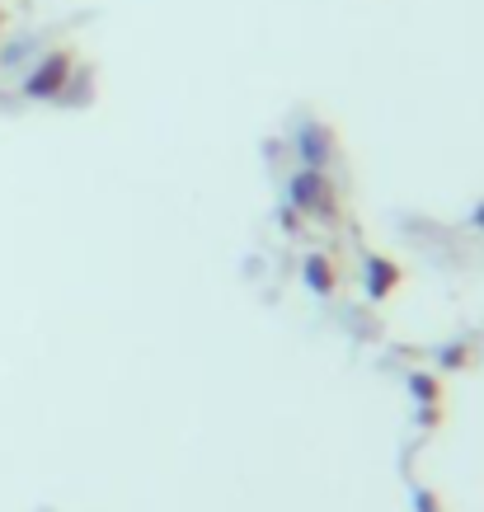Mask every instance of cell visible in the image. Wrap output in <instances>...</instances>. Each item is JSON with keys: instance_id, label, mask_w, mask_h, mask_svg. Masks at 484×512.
Wrapping results in <instances>:
<instances>
[{"instance_id": "6da1fadb", "label": "cell", "mask_w": 484, "mask_h": 512, "mask_svg": "<svg viewBox=\"0 0 484 512\" xmlns=\"http://www.w3.org/2000/svg\"><path fill=\"white\" fill-rule=\"evenodd\" d=\"M71 66H76V52H71V47L47 52L43 62H38L29 76H24V94H29V99H57V94H66Z\"/></svg>"}, {"instance_id": "7a4b0ae2", "label": "cell", "mask_w": 484, "mask_h": 512, "mask_svg": "<svg viewBox=\"0 0 484 512\" xmlns=\"http://www.w3.org/2000/svg\"><path fill=\"white\" fill-rule=\"evenodd\" d=\"M301 146H306V156H311V160H320L325 151H334V132H329V127H320V123H311L306 132H301Z\"/></svg>"}, {"instance_id": "3957f363", "label": "cell", "mask_w": 484, "mask_h": 512, "mask_svg": "<svg viewBox=\"0 0 484 512\" xmlns=\"http://www.w3.org/2000/svg\"><path fill=\"white\" fill-rule=\"evenodd\" d=\"M306 273H311V282L320 287V292H325V287H334V268H325V259H311V268H306Z\"/></svg>"}, {"instance_id": "277c9868", "label": "cell", "mask_w": 484, "mask_h": 512, "mask_svg": "<svg viewBox=\"0 0 484 512\" xmlns=\"http://www.w3.org/2000/svg\"><path fill=\"white\" fill-rule=\"evenodd\" d=\"M0 38H5V10H0Z\"/></svg>"}]
</instances>
